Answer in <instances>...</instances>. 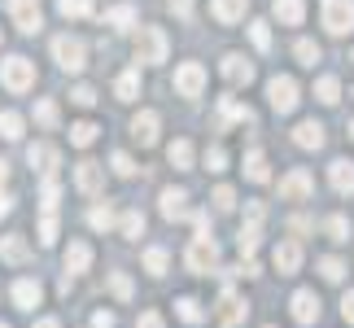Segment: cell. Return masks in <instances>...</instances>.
<instances>
[{
    "label": "cell",
    "mask_w": 354,
    "mask_h": 328,
    "mask_svg": "<svg viewBox=\"0 0 354 328\" xmlns=\"http://www.w3.org/2000/svg\"><path fill=\"white\" fill-rule=\"evenodd\" d=\"M319 276L337 284V280H342V276H346V267H342V258H319Z\"/></svg>",
    "instance_id": "cell-41"
},
{
    "label": "cell",
    "mask_w": 354,
    "mask_h": 328,
    "mask_svg": "<svg viewBox=\"0 0 354 328\" xmlns=\"http://www.w3.org/2000/svg\"><path fill=\"white\" fill-rule=\"evenodd\" d=\"M0 328H9V324H0Z\"/></svg>",
    "instance_id": "cell-60"
},
{
    "label": "cell",
    "mask_w": 354,
    "mask_h": 328,
    "mask_svg": "<svg viewBox=\"0 0 354 328\" xmlns=\"http://www.w3.org/2000/svg\"><path fill=\"white\" fill-rule=\"evenodd\" d=\"M223 79L232 88H250L254 84V62H245L241 53H227V57H223Z\"/></svg>",
    "instance_id": "cell-10"
},
{
    "label": "cell",
    "mask_w": 354,
    "mask_h": 328,
    "mask_svg": "<svg viewBox=\"0 0 354 328\" xmlns=\"http://www.w3.org/2000/svg\"><path fill=\"white\" fill-rule=\"evenodd\" d=\"M271 267H276L280 276H293V271L302 267V245H297V241H280L276 250H271Z\"/></svg>",
    "instance_id": "cell-9"
},
{
    "label": "cell",
    "mask_w": 354,
    "mask_h": 328,
    "mask_svg": "<svg viewBox=\"0 0 354 328\" xmlns=\"http://www.w3.org/2000/svg\"><path fill=\"white\" fill-rule=\"evenodd\" d=\"M289 228H293V232H310V219H306V215H293Z\"/></svg>",
    "instance_id": "cell-53"
},
{
    "label": "cell",
    "mask_w": 354,
    "mask_h": 328,
    "mask_svg": "<svg viewBox=\"0 0 354 328\" xmlns=\"http://www.w3.org/2000/svg\"><path fill=\"white\" fill-rule=\"evenodd\" d=\"M167 48H171V39H167L162 26H145V31L136 35V62H145V66L167 62Z\"/></svg>",
    "instance_id": "cell-1"
},
{
    "label": "cell",
    "mask_w": 354,
    "mask_h": 328,
    "mask_svg": "<svg viewBox=\"0 0 354 328\" xmlns=\"http://www.w3.org/2000/svg\"><path fill=\"white\" fill-rule=\"evenodd\" d=\"M328 180H333V188H337L342 197H350V193H354V162H350V158H337L333 167H328Z\"/></svg>",
    "instance_id": "cell-16"
},
{
    "label": "cell",
    "mask_w": 354,
    "mask_h": 328,
    "mask_svg": "<svg viewBox=\"0 0 354 328\" xmlns=\"http://www.w3.org/2000/svg\"><path fill=\"white\" fill-rule=\"evenodd\" d=\"M263 224H245L241 228V237H236V245H241V254H254L258 250V241H263V232H258Z\"/></svg>",
    "instance_id": "cell-32"
},
{
    "label": "cell",
    "mask_w": 354,
    "mask_h": 328,
    "mask_svg": "<svg viewBox=\"0 0 354 328\" xmlns=\"http://www.w3.org/2000/svg\"><path fill=\"white\" fill-rule=\"evenodd\" d=\"M92 140H97V122H75V127H71V145L88 149Z\"/></svg>",
    "instance_id": "cell-35"
},
{
    "label": "cell",
    "mask_w": 354,
    "mask_h": 328,
    "mask_svg": "<svg viewBox=\"0 0 354 328\" xmlns=\"http://www.w3.org/2000/svg\"><path fill=\"white\" fill-rule=\"evenodd\" d=\"M210 201H214V210H219V215H227V210L236 206V193L223 184V188H214V197H210Z\"/></svg>",
    "instance_id": "cell-42"
},
{
    "label": "cell",
    "mask_w": 354,
    "mask_h": 328,
    "mask_svg": "<svg viewBox=\"0 0 354 328\" xmlns=\"http://www.w3.org/2000/svg\"><path fill=\"white\" fill-rule=\"evenodd\" d=\"M0 84H5L9 92H26V88H35V66L26 62V57H9V62H0Z\"/></svg>",
    "instance_id": "cell-3"
},
{
    "label": "cell",
    "mask_w": 354,
    "mask_h": 328,
    "mask_svg": "<svg viewBox=\"0 0 354 328\" xmlns=\"http://www.w3.org/2000/svg\"><path fill=\"white\" fill-rule=\"evenodd\" d=\"M350 140H354V122H350Z\"/></svg>",
    "instance_id": "cell-59"
},
{
    "label": "cell",
    "mask_w": 354,
    "mask_h": 328,
    "mask_svg": "<svg viewBox=\"0 0 354 328\" xmlns=\"http://www.w3.org/2000/svg\"><path fill=\"white\" fill-rule=\"evenodd\" d=\"M201 88H206V71H201L197 62H184L180 71H175V92H180V97H201Z\"/></svg>",
    "instance_id": "cell-8"
},
{
    "label": "cell",
    "mask_w": 354,
    "mask_h": 328,
    "mask_svg": "<svg viewBox=\"0 0 354 328\" xmlns=\"http://www.w3.org/2000/svg\"><path fill=\"white\" fill-rule=\"evenodd\" d=\"M57 241V215H44L39 219V245H53Z\"/></svg>",
    "instance_id": "cell-45"
},
{
    "label": "cell",
    "mask_w": 354,
    "mask_h": 328,
    "mask_svg": "<svg viewBox=\"0 0 354 328\" xmlns=\"http://www.w3.org/2000/svg\"><path fill=\"white\" fill-rule=\"evenodd\" d=\"M184 263H188V271H193V276H206V271L219 263V245H214V237H197L193 245H188Z\"/></svg>",
    "instance_id": "cell-4"
},
{
    "label": "cell",
    "mask_w": 354,
    "mask_h": 328,
    "mask_svg": "<svg viewBox=\"0 0 354 328\" xmlns=\"http://www.w3.org/2000/svg\"><path fill=\"white\" fill-rule=\"evenodd\" d=\"M9 210H13V197H9V193H0V215H9Z\"/></svg>",
    "instance_id": "cell-56"
},
{
    "label": "cell",
    "mask_w": 354,
    "mask_h": 328,
    "mask_svg": "<svg viewBox=\"0 0 354 328\" xmlns=\"http://www.w3.org/2000/svg\"><path fill=\"white\" fill-rule=\"evenodd\" d=\"M171 9L180 13V18H188V13H193V0H171Z\"/></svg>",
    "instance_id": "cell-55"
},
{
    "label": "cell",
    "mask_w": 354,
    "mask_h": 328,
    "mask_svg": "<svg viewBox=\"0 0 354 328\" xmlns=\"http://www.w3.org/2000/svg\"><path fill=\"white\" fill-rule=\"evenodd\" d=\"M276 18L284 22V26H302V18H306V0H276Z\"/></svg>",
    "instance_id": "cell-21"
},
{
    "label": "cell",
    "mask_w": 354,
    "mask_h": 328,
    "mask_svg": "<svg viewBox=\"0 0 354 328\" xmlns=\"http://www.w3.org/2000/svg\"><path fill=\"white\" fill-rule=\"evenodd\" d=\"M136 92H140V75H136V71L118 75V84H114V97H118V101H136Z\"/></svg>",
    "instance_id": "cell-29"
},
{
    "label": "cell",
    "mask_w": 354,
    "mask_h": 328,
    "mask_svg": "<svg viewBox=\"0 0 354 328\" xmlns=\"http://www.w3.org/2000/svg\"><path fill=\"white\" fill-rule=\"evenodd\" d=\"M136 328H167V324H162V316H158V311H145V316H140V324H136Z\"/></svg>",
    "instance_id": "cell-51"
},
{
    "label": "cell",
    "mask_w": 354,
    "mask_h": 328,
    "mask_svg": "<svg viewBox=\"0 0 354 328\" xmlns=\"http://www.w3.org/2000/svg\"><path fill=\"white\" fill-rule=\"evenodd\" d=\"M162 215L167 219H184L188 215V193L184 188H162Z\"/></svg>",
    "instance_id": "cell-20"
},
{
    "label": "cell",
    "mask_w": 354,
    "mask_h": 328,
    "mask_svg": "<svg viewBox=\"0 0 354 328\" xmlns=\"http://www.w3.org/2000/svg\"><path fill=\"white\" fill-rule=\"evenodd\" d=\"M342 316H346V320H350V324H354V289H350V293H346V298H342Z\"/></svg>",
    "instance_id": "cell-52"
},
{
    "label": "cell",
    "mask_w": 354,
    "mask_h": 328,
    "mask_svg": "<svg viewBox=\"0 0 354 328\" xmlns=\"http://www.w3.org/2000/svg\"><path fill=\"white\" fill-rule=\"evenodd\" d=\"M101 180H105V175H101L97 162H79V167H75V184H79V193H101Z\"/></svg>",
    "instance_id": "cell-18"
},
{
    "label": "cell",
    "mask_w": 354,
    "mask_h": 328,
    "mask_svg": "<svg viewBox=\"0 0 354 328\" xmlns=\"http://www.w3.org/2000/svg\"><path fill=\"white\" fill-rule=\"evenodd\" d=\"M245 316H250V302H245V298H236L232 289H227V293H223V302H219V324L232 328V324H241Z\"/></svg>",
    "instance_id": "cell-15"
},
{
    "label": "cell",
    "mask_w": 354,
    "mask_h": 328,
    "mask_svg": "<svg viewBox=\"0 0 354 328\" xmlns=\"http://www.w3.org/2000/svg\"><path fill=\"white\" fill-rule=\"evenodd\" d=\"M35 118H39V127H57V105H53V101H39L35 105Z\"/></svg>",
    "instance_id": "cell-44"
},
{
    "label": "cell",
    "mask_w": 354,
    "mask_h": 328,
    "mask_svg": "<svg viewBox=\"0 0 354 328\" xmlns=\"http://www.w3.org/2000/svg\"><path fill=\"white\" fill-rule=\"evenodd\" d=\"M0 136H5V140H22V114L5 109V114H0Z\"/></svg>",
    "instance_id": "cell-31"
},
{
    "label": "cell",
    "mask_w": 354,
    "mask_h": 328,
    "mask_svg": "<svg viewBox=\"0 0 354 328\" xmlns=\"http://www.w3.org/2000/svg\"><path fill=\"white\" fill-rule=\"evenodd\" d=\"M118 228H122V237H140V232H145V215L140 210H127Z\"/></svg>",
    "instance_id": "cell-38"
},
{
    "label": "cell",
    "mask_w": 354,
    "mask_h": 328,
    "mask_svg": "<svg viewBox=\"0 0 354 328\" xmlns=\"http://www.w3.org/2000/svg\"><path fill=\"white\" fill-rule=\"evenodd\" d=\"M206 167H210V171H223V167H227V154H223L219 145H210V149H206Z\"/></svg>",
    "instance_id": "cell-47"
},
{
    "label": "cell",
    "mask_w": 354,
    "mask_h": 328,
    "mask_svg": "<svg viewBox=\"0 0 354 328\" xmlns=\"http://www.w3.org/2000/svg\"><path fill=\"white\" fill-rule=\"evenodd\" d=\"M71 101H75V105H84V109H88V105H92V101H97V92H92V88H88V84H79V88H75V92H71Z\"/></svg>",
    "instance_id": "cell-50"
},
{
    "label": "cell",
    "mask_w": 354,
    "mask_h": 328,
    "mask_svg": "<svg viewBox=\"0 0 354 328\" xmlns=\"http://www.w3.org/2000/svg\"><path fill=\"white\" fill-rule=\"evenodd\" d=\"M310 188H315V180H310L306 171H289L280 180V197L284 201H302V197H310Z\"/></svg>",
    "instance_id": "cell-11"
},
{
    "label": "cell",
    "mask_w": 354,
    "mask_h": 328,
    "mask_svg": "<svg viewBox=\"0 0 354 328\" xmlns=\"http://www.w3.org/2000/svg\"><path fill=\"white\" fill-rule=\"evenodd\" d=\"M158 127H162V118L153 114V109H140V114L131 118V136L140 145H158Z\"/></svg>",
    "instance_id": "cell-13"
},
{
    "label": "cell",
    "mask_w": 354,
    "mask_h": 328,
    "mask_svg": "<svg viewBox=\"0 0 354 328\" xmlns=\"http://www.w3.org/2000/svg\"><path fill=\"white\" fill-rule=\"evenodd\" d=\"M297 62H302V66H315L319 62V44H315V39H297Z\"/></svg>",
    "instance_id": "cell-37"
},
{
    "label": "cell",
    "mask_w": 354,
    "mask_h": 328,
    "mask_svg": "<svg viewBox=\"0 0 354 328\" xmlns=\"http://www.w3.org/2000/svg\"><path fill=\"white\" fill-rule=\"evenodd\" d=\"M267 101H271L276 114H293V109H297V84H293L289 75H276L267 84Z\"/></svg>",
    "instance_id": "cell-6"
},
{
    "label": "cell",
    "mask_w": 354,
    "mask_h": 328,
    "mask_svg": "<svg viewBox=\"0 0 354 328\" xmlns=\"http://www.w3.org/2000/svg\"><path fill=\"white\" fill-rule=\"evenodd\" d=\"M210 5H214V18H219V22H241L250 0H210Z\"/></svg>",
    "instance_id": "cell-24"
},
{
    "label": "cell",
    "mask_w": 354,
    "mask_h": 328,
    "mask_svg": "<svg viewBox=\"0 0 354 328\" xmlns=\"http://www.w3.org/2000/svg\"><path fill=\"white\" fill-rule=\"evenodd\" d=\"M227 122H254V109L250 105H236L232 97L219 101V127H227Z\"/></svg>",
    "instance_id": "cell-22"
},
{
    "label": "cell",
    "mask_w": 354,
    "mask_h": 328,
    "mask_svg": "<svg viewBox=\"0 0 354 328\" xmlns=\"http://www.w3.org/2000/svg\"><path fill=\"white\" fill-rule=\"evenodd\" d=\"M145 267H149V276H162V271H167V250H162V245H149V250H145Z\"/></svg>",
    "instance_id": "cell-33"
},
{
    "label": "cell",
    "mask_w": 354,
    "mask_h": 328,
    "mask_svg": "<svg viewBox=\"0 0 354 328\" xmlns=\"http://www.w3.org/2000/svg\"><path fill=\"white\" fill-rule=\"evenodd\" d=\"M328 237H333V241H350V219H346V215H333V219H328Z\"/></svg>",
    "instance_id": "cell-43"
},
{
    "label": "cell",
    "mask_w": 354,
    "mask_h": 328,
    "mask_svg": "<svg viewBox=\"0 0 354 328\" xmlns=\"http://www.w3.org/2000/svg\"><path fill=\"white\" fill-rule=\"evenodd\" d=\"M26 162H31V167L39 171V175H48V180H53V171H57V149H53V145H44V140H39V145H31V149H26Z\"/></svg>",
    "instance_id": "cell-12"
},
{
    "label": "cell",
    "mask_w": 354,
    "mask_h": 328,
    "mask_svg": "<svg viewBox=\"0 0 354 328\" xmlns=\"http://www.w3.org/2000/svg\"><path fill=\"white\" fill-rule=\"evenodd\" d=\"M293 140L302 145V149H324V127L315 118H306V122H297V131H293Z\"/></svg>",
    "instance_id": "cell-23"
},
{
    "label": "cell",
    "mask_w": 354,
    "mask_h": 328,
    "mask_svg": "<svg viewBox=\"0 0 354 328\" xmlns=\"http://www.w3.org/2000/svg\"><path fill=\"white\" fill-rule=\"evenodd\" d=\"M92 267V245L88 241H71V250H66V271L71 276H84Z\"/></svg>",
    "instance_id": "cell-17"
},
{
    "label": "cell",
    "mask_w": 354,
    "mask_h": 328,
    "mask_svg": "<svg viewBox=\"0 0 354 328\" xmlns=\"http://www.w3.org/2000/svg\"><path fill=\"white\" fill-rule=\"evenodd\" d=\"M245 175H250L254 184H263L267 175H271V171H267V158H263V149H250V154H245Z\"/></svg>",
    "instance_id": "cell-27"
},
{
    "label": "cell",
    "mask_w": 354,
    "mask_h": 328,
    "mask_svg": "<svg viewBox=\"0 0 354 328\" xmlns=\"http://www.w3.org/2000/svg\"><path fill=\"white\" fill-rule=\"evenodd\" d=\"M324 26L333 35H350L354 31V0H324Z\"/></svg>",
    "instance_id": "cell-5"
},
{
    "label": "cell",
    "mask_w": 354,
    "mask_h": 328,
    "mask_svg": "<svg viewBox=\"0 0 354 328\" xmlns=\"http://www.w3.org/2000/svg\"><path fill=\"white\" fill-rule=\"evenodd\" d=\"M105 22H110V26H118V31H127V26L136 22V9H131V5H114L110 13H105Z\"/></svg>",
    "instance_id": "cell-34"
},
{
    "label": "cell",
    "mask_w": 354,
    "mask_h": 328,
    "mask_svg": "<svg viewBox=\"0 0 354 328\" xmlns=\"http://www.w3.org/2000/svg\"><path fill=\"white\" fill-rule=\"evenodd\" d=\"M53 57H57L62 71L79 75L88 66V48H84V39H79V35H57V39H53Z\"/></svg>",
    "instance_id": "cell-2"
},
{
    "label": "cell",
    "mask_w": 354,
    "mask_h": 328,
    "mask_svg": "<svg viewBox=\"0 0 354 328\" xmlns=\"http://www.w3.org/2000/svg\"><path fill=\"white\" fill-rule=\"evenodd\" d=\"M293 320L297 324H315L319 320V298H315V289H297L293 293Z\"/></svg>",
    "instance_id": "cell-14"
},
{
    "label": "cell",
    "mask_w": 354,
    "mask_h": 328,
    "mask_svg": "<svg viewBox=\"0 0 354 328\" xmlns=\"http://www.w3.org/2000/svg\"><path fill=\"white\" fill-rule=\"evenodd\" d=\"M39 298H44V289H39V280H18L13 284V302H18L22 311H35Z\"/></svg>",
    "instance_id": "cell-19"
},
{
    "label": "cell",
    "mask_w": 354,
    "mask_h": 328,
    "mask_svg": "<svg viewBox=\"0 0 354 328\" xmlns=\"http://www.w3.org/2000/svg\"><path fill=\"white\" fill-rule=\"evenodd\" d=\"M110 167H114V175H122V180H127V175H136V167H131V158H127V154H114V158H110Z\"/></svg>",
    "instance_id": "cell-48"
},
{
    "label": "cell",
    "mask_w": 354,
    "mask_h": 328,
    "mask_svg": "<svg viewBox=\"0 0 354 328\" xmlns=\"http://www.w3.org/2000/svg\"><path fill=\"white\" fill-rule=\"evenodd\" d=\"M92 324H97V328H114V316H110V311H97V316H92Z\"/></svg>",
    "instance_id": "cell-54"
},
{
    "label": "cell",
    "mask_w": 354,
    "mask_h": 328,
    "mask_svg": "<svg viewBox=\"0 0 354 328\" xmlns=\"http://www.w3.org/2000/svg\"><path fill=\"white\" fill-rule=\"evenodd\" d=\"M5 175H9V167H5V158H0V188H5Z\"/></svg>",
    "instance_id": "cell-58"
},
{
    "label": "cell",
    "mask_w": 354,
    "mask_h": 328,
    "mask_svg": "<svg viewBox=\"0 0 354 328\" xmlns=\"http://www.w3.org/2000/svg\"><path fill=\"white\" fill-rule=\"evenodd\" d=\"M250 39H254V48H271V31H267V22H250Z\"/></svg>",
    "instance_id": "cell-46"
},
{
    "label": "cell",
    "mask_w": 354,
    "mask_h": 328,
    "mask_svg": "<svg viewBox=\"0 0 354 328\" xmlns=\"http://www.w3.org/2000/svg\"><path fill=\"white\" fill-rule=\"evenodd\" d=\"M110 289H114V298H131V280L122 276V271H114V276H110Z\"/></svg>",
    "instance_id": "cell-49"
},
{
    "label": "cell",
    "mask_w": 354,
    "mask_h": 328,
    "mask_svg": "<svg viewBox=\"0 0 354 328\" xmlns=\"http://www.w3.org/2000/svg\"><path fill=\"white\" fill-rule=\"evenodd\" d=\"M26 241L22 237H0V258H5V263H26Z\"/></svg>",
    "instance_id": "cell-26"
},
{
    "label": "cell",
    "mask_w": 354,
    "mask_h": 328,
    "mask_svg": "<svg viewBox=\"0 0 354 328\" xmlns=\"http://www.w3.org/2000/svg\"><path fill=\"white\" fill-rule=\"evenodd\" d=\"M35 328H62V324H57V320H39Z\"/></svg>",
    "instance_id": "cell-57"
},
{
    "label": "cell",
    "mask_w": 354,
    "mask_h": 328,
    "mask_svg": "<svg viewBox=\"0 0 354 328\" xmlns=\"http://www.w3.org/2000/svg\"><path fill=\"white\" fill-rule=\"evenodd\" d=\"M57 9L66 13V18H88V13H92V0H57Z\"/></svg>",
    "instance_id": "cell-36"
},
{
    "label": "cell",
    "mask_w": 354,
    "mask_h": 328,
    "mask_svg": "<svg viewBox=\"0 0 354 328\" xmlns=\"http://www.w3.org/2000/svg\"><path fill=\"white\" fill-rule=\"evenodd\" d=\"M167 158H171L175 171H193V145H188V140H171Z\"/></svg>",
    "instance_id": "cell-25"
},
{
    "label": "cell",
    "mask_w": 354,
    "mask_h": 328,
    "mask_svg": "<svg viewBox=\"0 0 354 328\" xmlns=\"http://www.w3.org/2000/svg\"><path fill=\"white\" fill-rule=\"evenodd\" d=\"M9 13H13V22H18V31H26V35H35L39 22H44L39 0H9Z\"/></svg>",
    "instance_id": "cell-7"
},
{
    "label": "cell",
    "mask_w": 354,
    "mask_h": 328,
    "mask_svg": "<svg viewBox=\"0 0 354 328\" xmlns=\"http://www.w3.org/2000/svg\"><path fill=\"white\" fill-rule=\"evenodd\" d=\"M315 97L324 105H337V101H342V84H337V75H324L319 79V84H315Z\"/></svg>",
    "instance_id": "cell-28"
},
{
    "label": "cell",
    "mask_w": 354,
    "mask_h": 328,
    "mask_svg": "<svg viewBox=\"0 0 354 328\" xmlns=\"http://www.w3.org/2000/svg\"><path fill=\"white\" fill-rule=\"evenodd\" d=\"M88 224L97 228V232H110V228H114V210H110V206H97V210L88 215Z\"/></svg>",
    "instance_id": "cell-40"
},
{
    "label": "cell",
    "mask_w": 354,
    "mask_h": 328,
    "mask_svg": "<svg viewBox=\"0 0 354 328\" xmlns=\"http://www.w3.org/2000/svg\"><path fill=\"white\" fill-rule=\"evenodd\" d=\"M175 311H180L184 324H201V320H206V311H201L197 298H180V302H175Z\"/></svg>",
    "instance_id": "cell-30"
},
{
    "label": "cell",
    "mask_w": 354,
    "mask_h": 328,
    "mask_svg": "<svg viewBox=\"0 0 354 328\" xmlns=\"http://www.w3.org/2000/svg\"><path fill=\"white\" fill-rule=\"evenodd\" d=\"M57 197H62L57 180H44V188H39V201H44V215H53V210H57Z\"/></svg>",
    "instance_id": "cell-39"
}]
</instances>
